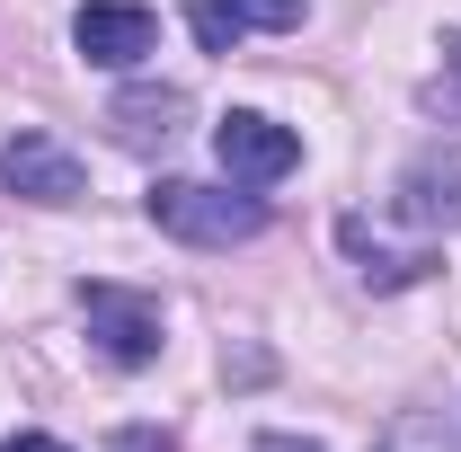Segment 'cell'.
I'll return each instance as SVG.
<instances>
[{
	"mask_svg": "<svg viewBox=\"0 0 461 452\" xmlns=\"http://www.w3.org/2000/svg\"><path fill=\"white\" fill-rule=\"evenodd\" d=\"M258 452H320V444H302V435H258Z\"/></svg>",
	"mask_w": 461,
	"mask_h": 452,
	"instance_id": "obj_12",
	"label": "cell"
},
{
	"mask_svg": "<svg viewBox=\"0 0 461 452\" xmlns=\"http://www.w3.org/2000/svg\"><path fill=\"white\" fill-rule=\"evenodd\" d=\"M213 151H222V169L240 177V186H276V177L302 169V133L276 124V115H258V107H230L222 124H213Z\"/></svg>",
	"mask_w": 461,
	"mask_h": 452,
	"instance_id": "obj_2",
	"label": "cell"
},
{
	"mask_svg": "<svg viewBox=\"0 0 461 452\" xmlns=\"http://www.w3.org/2000/svg\"><path fill=\"white\" fill-rule=\"evenodd\" d=\"M80 320H89V338L107 346L115 364H151V355H160V302H151V293L80 284Z\"/></svg>",
	"mask_w": 461,
	"mask_h": 452,
	"instance_id": "obj_3",
	"label": "cell"
},
{
	"mask_svg": "<svg viewBox=\"0 0 461 452\" xmlns=\"http://www.w3.org/2000/svg\"><path fill=\"white\" fill-rule=\"evenodd\" d=\"M71 45L89 62H107V71H133V62L160 45V18H151L142 0H89V9L71 18Z\"/></svg>",
	"mask_w": 461,
	"mask_h": 452,
	"instance_id": "obj_4",
	"label": "cell"
},
{
	"mask_svg": "<svg viewBox=\"0 0 461 452\" xmlns=\"http://www.w3.org/2000/svg\"><path fill=\"white\" fill-rule=\"evenodd\" d=\"M373 452H461V435L435 417V408H408V417H391V435Z\"/></svg>",
	"mask_w": 461,
	"mask_h": 452,
	"instance_id": "obj_9",
	"label": "cell"
},
{
	"mask_svg": "<svg viewBox=\"0 0 461 452\" xmlns=\"http://www.w3.org/2000/svg\"><path fill=\"white\" fill-rule=\"evenodd\" d=\"M0 452H71V444H54V435H9Z\"/></svg>",
	"mask_w": 461,
	"mask_h": 452,
	"instance_id": "obj_11",
	"label": "cell"
},
{
	"mask_svg": "<svg viewBox=\"0 0 461 452\" xmlns=\"http://www.w3.org/2000/svg\"><path fill=\"white\" fill-rule=\"evenodd\" d=\"M400 213L417 231H453L461 222V169H435V160H426V169H408L400 177Z\"/></svg>",
	"mask_w": 461,
	"mask_h": 452,
	"instance_id": "obj_8",
	"label": "cell"
},
{
	"mask_svg": "<svg viewBox=\"0 0 461 452\" xmlns=\"http://www.w3.org/2000/svg\"><path fill=\"white\" fill-rule=\"evenodd\" d=\"M186 27L204 54H230L249 27H302V0H186Z\"/></svg>",
	"mask_w": 461,
	"mask_h": 452,
	"instance_id": "obj_6",
	"label": "cell"
},
{
	"mask_svg": "<svg viewBox=\"0 0 461 452\" xmlns=\"http://www.w3.org/2000/svg\"><path fill=\"white\" fill-rule=\"evenodd\" d=\"M151 222L186 240V249H240L267 231V204L258 195H230V186H195V177H160L151 186Z\"/></svg>",
	"mask_w": 461,
	"mask_h": 452,
	"instance_id": "obj_1",
	"label": "cell"
},
{
	"mask_svg": "<svg viewBox=\"0 0 461 452\" xmlns=\"http://www.w3.org/2000/svg\"><path fill=\"white\" fill-rule=\"evenodd\" d=\"M107 124H115L124 151H169L177 124H186V98H177V89H124L107 107Z\"/></svg>",
	"mask_w": 461,
	"mask_h": 452,
	"instance_id": "obj_7",
	"label": "cell"
},
{
	"mask_svg": "<svg viewBox=\"0 0 461 452\" xmlns=\"http://www.w3.org/2000/svg\"><path fill=\"white\" fill-rule=\"evenodd\" d=\"M107 452H177V444H169V435H151V426H124Z\"/></svg>",
	"mask_w": 461,
	"mask_h": 452,
	"instance_id": "obj_10",
	"label": "cell"
},
{
	"mask_svg": "<svg viewBox=\"0 0 461 452\" xmlns=\"http://www.w3.org/2000/svg\"><path fill=\"white\" fill-rule=\"evenodd\" d=\"M453 98H461V45H453Z\"/></svg>",
	"mask_w": 461,
	"mask_h": 452,
	"instance_id": "obj_13",
	"label": "cell"
},
{
	"mask_svg": "<svg viewBox=\"0 0 461 452\" xmlns=\"http://www.w3.org/2000/svg\"><path fill=\"white\" fill-rule=\"evenodd\" d=\"M0 186L9 195H27V204H80V160L62 151L54 133H18V142H0Z\"/></svg>",
	"mask_w": 461,
	"mask_h": 452,
	"instance_id": "obj_5",
	"label": "cell"
}]
</instances>
